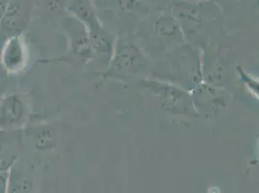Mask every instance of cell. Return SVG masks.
Listing matches in <instances>:
<instances>
[{
    "mask_svg": "<svg viewBox=\"0 0 259 193\" xmlns=\"http://www.w3.org/2000/svg\"><path fill=\"white\" fill-rule=\"evenodd\" d=\"M30 107L25 94L12 93L0 98V130L24 129Z\"/></svg>",
    "mask_w": 259,
    "mask_h": 193,
    "instance_id": "obj_1",
    "label": "cell"
},
{
    "mask_svg": "<svg viewBox=\"0 0 259 193\" xmlns=\"http://www.w3.org/2000/svg\"><path fill=\"white\" fill-rule=\"evenodd\" d=\"M8 172H0V193H7Z\"/></svg>",
    "mask_w": 259,
    "mask_h": 193,
    "instance_id": "obj_8",
    "label": "cell"
},
{
    "mask_svg": "<svg viewBox=\"0 0 259 193\" xmlns=\"http://www.w3.org/2000/svg\"><path fill=\"white\" fill-rule=\"evenodd\" d=\"M10 2H11V0H0V22L4 16L5 12L7 10Z\"/></svg>",
    "mask_w": 259,
    "mask_h": 193,
    "instance_id": "obj_9",
    "label": "cell"
},
{
    "mask_svg": "<svg viewBox=\"0 0 259 193\" xmlns=\"http://www.w3.org/2000/svg\"><path fill=\"white\" fill-rule=\"evenodd\" d=\"M30 137L33 147L37 151L51 150L57 142L56 130L48 125L36 127L33 129Z\"/></svg>",
    "mask_w": 259,
    "mask_h": 193,
    "instance_id": "obj_6",
    "label": "cell"
},
{
    "mask_svg": "<svg viewBox=\"0 0 259 193\" xmlns=\"http://www.w3.org/2000/svg\"><path fill=\"white\" fill-rule=\"evenodd\" d=\"M1 70H4V69H3L2 65H1V62H0V72H1ZM5 72H6V71H5Z\"/></svg>",
    "mask_w": 259,
    "mask_h": 193,
    "instance_id": "obj_10",
    "label": "cell"
},
{
    "mask_svg": "<svg viewBox=\"0 0 259 193\" xmlns=\"http://www.w3.org/2000/svg\"><path fill=\"white\" fill-rule=\"evenodd\" d=\"M69 9L76 14V17L88 24L91 30L97 34L100 30L95 13L88 0H73Z\"/></svg>",
    "mask_w": 259,
    "mask_h": 193,
    "instance_id": "obj_7",
    "label": "cell"
},
{
    "mask_svg": "<svg viewBox=\"0 0 259 193\" xmlns=\"http://www.w3.org/2000/svg\"><path fill=\"white\" fill-rule=\"evenodd\" d=\"M30 20V8L25 0H11L1 22L0 30L10 37L21 36Z\"/></svg>",
    "mask_w": 259,
    "mask_h": 193,
    "instance_id": "obj_3",
    "label": "cell"
},
{
    "mask_svg": "<svg viewBox=\"0 0 259 193\" xmlns=\"http://www.w3.org/2000/svg\"><path fill=\"white\" fill-rule=\"evenodd\" d=\"M23 138V129L0 130V172L9 171L21 160Z\"/></svg>",
    "mask_w": 259,
    "mask_h": 193,
    "instance_id": "obj_2",
    "label": "cell"
},
{
    "mask_svg": "<svg viewBox=\"0 0 259 193\" xmlns=\"http://www.w3.org/2000/svg\"><path fill=\"white\" fill-rule=\"evenodd\" d=\"M27 61V51L21 36L10 37L0 53V62L9 74H18L22 71Z\"/></svg>",
    "mask_w": 259,
    "mask_h": 193,
    "instance_id": "obj_4",
    "label": "cell"
},
{
    "mask_svg": "<svg viewBox=\"0 0 259 193\" xmlns=\"http://www.w3.org/2000/svg\"><path fill=\"white\" fill-rule=\"evenodd\" d=\"M35 180L25 161H17L8 171L7 193H33Z\"/></svg>",
    "mask_w": 259,
    "mask_h": 193,
    "instance_id": "obj_5",
    "label": "cell"
}]
</instances>
